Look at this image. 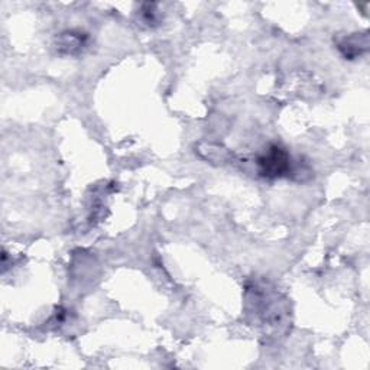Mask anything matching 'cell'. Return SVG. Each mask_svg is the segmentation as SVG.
<instances>
[{"instance_id":"1","label":"cell","mask_w":370,"mask_h":370,"mask_svg":"<svg viewBox=\"0 0 370 370\" xmlns=\"http://www.w3.org/2000/svg\"><path fill=\"white\" fill-rule=\"evenodd\" d=\"M258 171L265 178H282L292 172L291 155L280 145H270L256 161Z\"/></svg>"},{"instance_id":"2","label":"cell","mask_w":370,"mask_h":370,"mask_svg":"<svg viewBox=\"0 0 370 370\" xmlns=\"http://www.w3.org/2000/svg\"><path fill=\"white\" fill-rule=\"evenodd\" d=\"M88 43V35L81 31H65L57 38V50L65 56H78Z\"/></svg>"},{"instance_id":"3","label":"cell","mask_w":370,"mask_h":370,"mask_svg":"<svg viewBox=\"0 0 370 370\" xmlns=\"http://www.w3.org/2000/svg\"><path fill=\"white\" fill-rule=\"evenodd\" d=\"M339 51L346 60H354L369 50V35L367 32L363 33H352L346 38H343L339 45Z\"/></svg>"},{"instance_id":"4","label":"cell","mask_w":370,"mask_h":370,"mask_svg":"<svg viewBox=\"0 0 370 370\" xmlns=\"http://www.w3.org/2000/svg\"><path fill=\"white\" fill-rule=\"evenodd\" d=\"M197 152L200 154L201 158H204L206 161L214 162V164H224L231 158V154L227 149H224L221 147L211 145V144L200 145Z\"/></svg>"},{"instance_id":"5","label":"cell","mask_w":370,"mask_h":370,"mask_svg":"<svg viewBox=\"0 0 370 370\" xmlns=\"http://www.w3.org/2000/svg\"><path fill=\"white\" fill-rule=\"evenodd\" d=\"M141 18L148 26H155L159 22V11L157 4H144L141 9Z\"/></svg>"}]
</instances>
